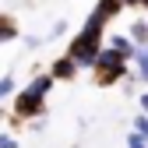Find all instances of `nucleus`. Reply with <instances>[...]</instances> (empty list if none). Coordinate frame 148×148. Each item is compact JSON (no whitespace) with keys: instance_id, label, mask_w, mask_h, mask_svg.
Here are the masks:
<instances>
[{"instance_id":"obj_2","label":"nucleus","mask_w":148,"mask_h":148,"mask_svg":"<svg viewBox=\"0 0 148 148\" xmlns=\"http://www.w3.org/2000/svg\"><path fill=\"white\" fill-rule=\"evenodd\" d=\"M106 32H109V25L102 21V18L95 14V11H88L85 14V21H81V28L67 39V57L78 64L81 71H92V64H95V57L102 53V46H106Z\"/></svg>"},{"instance_id":"obj_4","label":"nucleus","mask_w":148,"mask_h":148,"mask_svg":"<svg viewBox=\"0 0 148 148\" xmlns=\"http://www.w3.org/2000/svg\"><path fill=\"white\" fill-rule=\"evenodd\" d=\"M46 74H49L53 81H64V85H67V81H74V78L81 74V67L74 64V60L67 57V53H60V57H53V64L46 67Z\"/></svg>"},{"instance_id":"obj_7","label":"nucleus","mask_w":148,"mask_h":148,"mask_svg":"<svg viewBox=\"0 0 148 148\" xmlns=\"http://www.w3.org/2000/svg\"><path fill=\"white\" fill-rule=\"evenodd\" d=\"M21 39V25H18V18L14 14H0V46H7V42H18Z\"/></svg>"},{"instance_id":"obj_5","label":"nucleus","mask_w":148,"mask_h":148,"mask_svg":"<svg viewBox=\"0 0 148 148\" xmlns=\"http://www.w3.org/2000/svg\"><path fill=\"white\" fill-rule=\"evenodd\" d=\"M106 46L113 49L120 60H127V64H131L134 53H138V46L131 42V35H127V32H106Z\"/></svg>"},{"instance_id":"obj_11","label":"nucleus","mask_w":148,"mask_h":148,"mask_svg":"<svg viewBox=\"0 0 148 148\" xmlns=\"http://www.w3.org/2000/svg\"><path fill=\"white\" fill-rule=\"evenodd\" d=\"M131 131H138V134L148 141V113H138V116L131 120Z\"/></svg>"},{"instance_id":"obj_16","label":"nucleus","mask_w":148,"mask_h":148,"mask_svg":"<svg viewBox=\"0 0 148 148\" xmlns=\"http://www.w3.org/2000/svg\"><path fill=\"white\" fill-rule=\"evenodd\" d=\"M42 42H46V39H42V35H28V39H25V46H28V49H39Z\"/></svg>"},{"instance_id":"obj_12","label":"nucleus","mask_w":148,"mask_h":148,"mask_svg":"<svg viewBox=\"0 0 148 148\" xmlns=\"http://www.w3.org/2000/svg\"><path fill=\"white\" fill-rule=\"evenodd\" d=\"M123 145H127V148H148V141H145V138H141L138 131H127V138H123Z\"/></svg>"},{"instance_id":"obj_15","label":"nucleus","mask_w":148,"mask_h":148,"mask_svg":"<svg viewBox=\"0 0 148 148\" xmlns=\"http://www.w3.org/2000/svg\"><path fill=\"white\" fill-rule=\"evenodd\" d=\"M138 106H141V113H148V85H141L138 92Z\"/></svg>"},{"instance_id":"obj_3","label":"nucleus","mask_w":148,"mask_h":148,"mask_svg":"<svg viewBox=\"0 0 148 148\" xmlns=\"http://www.w3.org/2000/svg\"><path fill=\"white\" fill-rule=\"evenodd\" d=\"M131 78H134V67L127 60H120L109 46H102V53L95 57V64H92V81L99 88H116V85L131 81Z\"/></svg>"},{"instance_id":"obj_13","label":"nucleus","mask_w":148,"mask_h":148,"mask_svg":"<svg viewBox=\"0 0 148 148\" xmlns=\"http://www.w3.org/2000/svg\"><path fill=\"white\" fill-rule=\"evenodd\" d=\"M123 7H127V11H141V14H148V0H123Z\"/></svg>"},{"instance_id":"obj_9","label":"nucleus","mask_w":148,"mask_h":148,"mask_svg":"<svg viewBox=\"0 0 148 148\" xmlns=\"http://www.w3.org/2000/svg\"><path fill=\"white\" fill-rule=\"evenodd\" d=\"M131 67H134V78H138L141 85H148V46H138V53H134Z\"/></svg>"},{"instance_id":"obj_10","label":"nucleus","mask_w":148,"mask_h":148,"mask_svg":"<svg viewBox=\"0 0 148 148\" xmlns=\"http://www.w3.org/2000/svg\"><path fill=\"white\" fill-rule=\"evenodd\" d=\"M14 74H4V78H0V106L4 102H11V95H14Z\"/></svg>"},{"instance_id":"obj_1","label":"nucleus","mask_w":148,"mask_h":148,"mask_svg":"<svg viewBox=\"0 0 148 148\" xmlns=\"http://www.w3.org/2000/svg\"><path fill=\"white\" fill-rule=\"evenodd\" d=\"M53 81L46 71H39V74H32L28 78V85L25 88H14V95H11V116L18 120V123H35V120H42L46 116V99H49V92H53Z\"/></svg>"},{"instance_id":"obj_8","label":"nucleus","mask_w":148,"mask_h":148,"mask_svg":"<svg viewBox=\"0 0 148 148\" xmlns=\"http://www.w3.org/2000/svg\"><path fill=\"white\" fill-rule=\"evenodd\" d=\"M127 35H131L134 46H148V14H138L131 25H127Z\"/></svg>"},{"instance_id":"obj_14","label":"nucleus","mask_w":148,"mask_h":148,"mask_svg":"<svg viewBox=\"0 0 148 148\" xmlns=\"http://www.w3.org/2000/svg\"><path fill=\"white\" fill-rule=\"evenodd\" d=\"M0 148H18V138L11 131H0Z\"/></svg>"},{"instance_id":"obj_6","label":"nucleus","mask_w":148,"mask_h":148,"mask_svg":"<svg viewBox=\"0 0 148 148\" xmlns=\"http://www.w3.org/2000/svg\"><path fill=\"white\" fill-rule=\"evenodd\" d=\"M92 11H95L106 25H113V21H116V18H120L127 7H123V0H95V4H92Z\"/></svg>"}]
</instances>
